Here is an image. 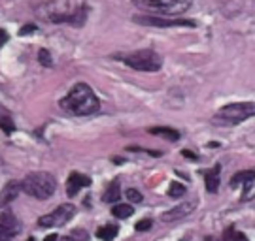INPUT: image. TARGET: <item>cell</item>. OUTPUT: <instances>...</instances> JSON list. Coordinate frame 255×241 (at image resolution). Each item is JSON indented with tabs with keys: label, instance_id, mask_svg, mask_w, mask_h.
<instances>
[{
	"label": "cell",
	"instance_id": "obj_28",
	"mask_svg": "<svg viewBox=\"0 0 255 241\" xmlns=\"http://www.w3.org/2000/svg\"><path fill=\"white\" fill-rule=\"evenodd\" d=\"M183 157H187V159H191V161H197V155H193L191 151H182Z\"/></svg>",
	"mask_w": 255,
	"mask_h": 241
},
{
	"label": "cell",
	"instance_id": "obj_2",
	"mask_svg": "<svg viewBox=\"0 0 255 241\" xmlns=\"http://www.w3.org/2000/svg\"><path fill=\"white\" fill-rule=\"evenodd\" d=\"M21 190L36 200H47L57 190V181L47 171H32L21 181Z\"/></svg>",
	"mask_w": 255,
	"mask_h": 241
},
{
	"label": "cell",
	"instance_id": "obj_1",
	"mask_svg": "<svg viewBox=\"0 0 255 241\" xmlns=\"http://www.w3.org/2000/svg\"><path fill=\"white\" fill-rule=\"evenodd\" d=\"M59 106L76 117H87L101 109V102L87 83H76L70 92L59 102Z\"/></svg>",
	"mask_w": 255,
	"mask_h": 241
},
{
	"label": "cell",
	"instance_id": "obj_31",
	"mask_svg": "<svg viewBox=\"0 0 255 241\" xmlns=\"http://www.w3.org/2000/svg\"><path fill=\"white\" fill-rule=\"evenodd\" d=\"M27 241H34V238H30V240H27Z\"/></svg>",
	"mask_w": 255,
	"mask_h": 241
},
{
	"label": "cell",
	"instance_id": "obj_29",
	"mask_svg": "<svg viewBox=\"0 0 255 241\" xmlns=\"http://www.w3.org/2000/svg\"><path fill=\"white\" fill-rule=\"evenodd\" d=\"M57 240H59V238H57L55 234H49V236H47V238L44 241H57Z\"/></svg>",
	"mask_w": 255,
	"mask_h": 241
},
{
	"label": "cell",
	"instance_id": "obj_25",
	"mask_svg": "<svg viewBox=\"0 0 255 241\" xmlns=\"http://www.w3.org/2000/svg\"><path fill=\"white\" fill-rule=\"evenodd\" d=\"M34 30H36V27H34V25H25V27L21 28V32H19V34H21V36H27V34H32Z\"/></svg>",
	"mask_w": 255,
	"mask_h": 241
},
{
	"label": "cell",
	"instance_id": "obj_26",
	"mask_svg": "<svg viewBox=\"0 0 255 241\" xmlns=\"http://www.w3.org/2000/svg\"><path fill=\"white\" fill-rule=\"evenodd\" d=\"M6 42H8V32L0 28V47H2V45L6 44Z\"/></svg>",
	"mask_w": 255,
	"mask_h": 241
},
{
	"label": "cell",
	"instance_id": "obj_22",
	"mask_svg": "<svg viewBox=\"0 0 255 241\" xmlns=\"http://www.w3.org/2000/svg\"><path fill=\"white\" fill-rule=\"evenodd\" d=\"M38 61L42 66H53V59H51V53L47 49H40L38 51Z\"/></svg>",
	"mask_w": 255,
	"mask_h": 241
},
{
	"label": "cell",
	"instance_id": "obj_3",
	"mask_svg": "<svg viewBox=\"0 0 255 241\" xmlns=\"http://www.w3.org/2000/svg\"><path fill=\"white\" fill-rule=\"evenodd\" d=\"M132 4L149 13H157L164 17H178L189 9L191 0H132Z\"/></svg>",
	"mask_w": 255,
	"mask_h": 241
},
{
	"label": "cell",
	"instance_id": "obj_6",
	"mask_svg": "<svg viewBox=\"0 0 255 241\" xmlns=\"http://www.w3.org/2000/svg\"><path fill=\"white\" fill-rule=\"evenodd\" d=\"M138 25H147V27L157 28H176V27H197V23L191 19L183 17H164V15H136L132 19Z\"/></svg>",
	"mask_w": 255,
	"mask_h": 241
},
{
	"label": "cell",
	"instance_id": "obj_21",
	"mask_svg": "<svg viewBox=\"0 0 255 241\" xmlns=\"http://www.w3.org/2000/svg\"><path fill=\"white\" fill-rule=\"evenodd\" d=\"M125 196H127V200L130 202V204H140V202L144 200L142 192H140V190H136V188H127Z\"/></svg>",
	"mask_w": 255,
	"mask_h": 241
},
{
	"label": "cell",
	"instance_id": "obj_7",
	"mask_svg": "<svg viewBox=\"0 0 255 241\" xmlns=\"http://www.w3.org/2000/svg\"><path fill=\"white\" fill-rule=\"evenodd\" d=\"M76 215V207L72 204H61L55 211H51L49 215H44L38 219V224L42 228H51V226H63Z\"/></svg>",
	"mask_w": 255,
	"mask_h": 241
},
{
	"label": "cell",
	"instance_id": "obj_13",
	"mask_svg": "<svg viewBox=\"0 0 255 241\" xmlns=\"http://www.w3.org/2000/svg\"><path fill=\"white\" fill-rule=\"evenodd\" d=\"M119 198H121V187H119V181L116 179V181H112V183L108 185L102 200H104L106 204H116Z\"/></svg>",
	"mask_w": 255,
	"mask_h": 241
},
{
	"label": "cell",
	"instance_id": "obj_19",
	"mask_svg": "<svg viewBox=\"0 0 255 241\" xmlns=\"http://www.w3.org/2000/svg\"><path fill=\"white\" fill-rule=\"evenodd\" d=\"M252 175H255L254 170H246V171H238L235 177L231 179V187H237V185H240V183H244L246 179H250Z\"/></svg>",
	"mask_w": 255,
	"mask_h": 241
},
{
	"label": "cell",
	"instance_id": "obj_27",
	"mask_svg": "<svg viewBox=\"0 0 255 241\" xmlns=\"http://www.w3.org/2000/svg\"><path fill=\"white\" fill-rule=\"evenodd\" d=\"M231 241H248V238L244 236V234H237V232H235V234H233V240H231Z\"/></svg>",
	"mask_w": 255,
	"mask_h": 241
},
{
	"label": "cell",
	"instance_id": "obj_15",
	"mask_svg": "<svg viewBox=\"0 0 255 241\" xmlns=\"http://www.w3.org/2000/svg\"><path fill=\"white\" fill-rule=\"evenodd\" d=\"M255 198V175H252L250 179H246L242 183V200L244 202H252Z\"/></svg>",
	"mask_w": 255,
	"mask_h": 241
},
{
	"label": "cell",
	"instance_id": "obj_12",
	"mask_svg": "<svg viewBox=\"0 0 255 241\" xmlns=\"http://www.w3.org/2000/svg\"><path fill=\"white\" fill-rule=\"evenodd\" d=\"M147 132L153 136L166 138V140H170V142H178V140H180V132L174 130V128H170V126H153V128H149Z\"/></svg>",
	"mask_w": 255,
	"mask_h": 241
},
{
	"label": "cell",
	"instance_id": "obj_4",
	"mask_svg": "<svg viewBox=\"0 0 255 241\" xmlns=\"http://www.w3.org/2000/svg\"><path fill=\"white\" fill-rule=\"evenodd\" d=\"M252 117H255V102H237V104H227L221 107L214 117V123L240 125Z\"/></svg>",
	"mask_w": 255,
	"mask_h": 241
},
{
	"label": "cell",
	"instance_id": "obj_18",
	"mask_svg": "<svg viewBox=\"0 0 255 241\" xmlns=\"http://www.w3.org/2000/svg\"><path fill=\"white\" fill-rule=\"evenodd\" d=\"M185 194V187L178 181H172L170 187H168V196L170 198H182Z\"/></svg>",
	"mask_w": 255,
	"mask_h": 241
},
{
	"label": "cell",
	"instance_id": "obj_17",
	"mask_svg": "<svg viewBox=\"0 0 255 241\" xmlns=\"http://www.w3.org/2000/svg\"><path fill=\"white\" fill-rule=\"evenodd\" d=\"M132 213H134V209H132V206H128V204H119V206H116L112 209V215L116 219H127Z\"/></svg>",
	"mask_w": 255,
	"mask_h": 241
},
{
	"label": "cell",
	"instance_id": "obj_5",
	"mask_svg": "<svg viewBox=\"0 0 255 241\" xmlns=\"http://www.w3.org/2000/svg\"><path fill=\"white\" fill-rule=\"evenodd\" d=\"M128 68L138 72H157L163 66V59L161 55L155 53L153 49H140V51H132V53L121 55L119 57Z\"/></svg>",
	"mask_w": 255,
	"mask_h": 241
},
{
	"label": "cell",
	"instance_id": "obj_16",
	"mask_svg": "<svg viewBox=\"0 0 255 241\" xmlns=\"http://www.w3.org/2000/svg\"><path fill=\"white\" fill-rule=\"evenodd\" d=\"M97 236H99L102 241H112L116 236H118V226H116V224H106V226L99 228Z\"/></svg>",
	"mask_w": 255,
	"mask_h": 241
},
{
	"label": "cell",
	"instance_id": "obj_11",
	"mask_svg": "<svg viewBox=\"0 0 255 241\" xmlns=\"http://www.w3.org/2000/svg\"><path fill=\"white\" fill-rule=\"evenodd\" d=\"M21 192V183L19 181H8L4 188L0 190V207H6L8 204H11Z\"/></svg>",
	"mask_w": 255,
	"mask_h": 241
},
{
	"label": "cell",
	"instance_id": "obj_9",
	"mask_svg": "<svg viewBox=\"0 0 255 241\" xmlns=\"http://www.w3.org/2000/svg\"><path fill=\"white\" fill-rule=\"evenodd\" d=\"M195 209H197V200H187V202H182V204H178L172 209H168L166 213H163L161 219H163L164 223H172V221H178V219H185Z\"/></svg>",
	"mask_w": 255,
	"mask_h": 241
},
{
	"label": "cell",
	"instance_id": "obj_8",
	"mask_svg": "<svg viewBox=\"0 0 255 241\" xmlns=\"http://www.w3.org/2000/svg\"><path fill=\"white\" fill-rule=\"evenodd\" d=\"M19 232H21V223L17 221L15 215L11 211L0 215V241L13 240Z\"/></svg>",
	"mask_w": 255,
	"mask_h": 241
},
{
	"label": "cell",
	"instance_id": "obj_10",
	"mask_svg": "<svg viewBox=\"0 0 255 241\" xmlns=\"http://www.w3.org/2000/svg\"><path fill=\"white\" fill-rule=\"evenodd\" d=\"M89 185H91V177L83 175L80 171H72L68 181H66V194H68V196H76L82 188L89 187Z\"/></svg>",
	"mask_w": 255,
	"mask_h": 241
},
{
	"label": "cell",
	"instance_id": "obj_14",
	"mask_svg": "<svg viewBox=\"0 0 255 241\" xmlns=\"http://www.w3.org/2000/svg\"><path fill=\"white\" fill-rule=\"evenodd\" d=\"M219 171H221V168L219 166H214V170L206 171V175H204V179H206V188H208V192H218L219 188Z\"/></svg>",
	"mask_w": 255,
	"mask_h": 241
},
{
	"label": "cell",
	"instance_id": "obj_20",
	"mask_svg": "<svg viewBox=\"0 0 255 241\" xmlns=\"http://www.w3.org/2000/svg\"><path fill=\"white\" fill-rule=\"evenodd\" d=\"M0 128L4 130V134L9 136L13 134V130H15V123L9 117H0Z\"/></svg>",
	"mask_w": 255,
	"mask_h": 241
},
{
	"label": "cell",
	"instance_id": "obj_24",
	"mask_svg": "<svg viewBox=\"0 0 255 241\" xmlns=\"http://www.w3.org/2000/svg\"><path fill=\"white\" fill-rule=\"evenodd\" d=\"M70 238H72V241H89V234L85 230H74L70 234Z\"/></svg>",
	"mask_w": 255,
	"mask_h": 241
},
{
	"label": "cell",
	"instance_id": "obj_30",
	"mask_svg": "<svg viewBox=\"0 0 255 241\" xmlns=\"http://www.w3.org/2000/svg\"><path fill=\"white\" fill-rule=\"evenodd\" d=\"M57 241H72V238H70V236H66V238H61V240H57Z\"/></svg>",
	"mask_w": 255,
	"mask_h": 241
},
{
	"label": "cell",
	"instance_id": "obj_23",
	"mask_svg": "<svg viewBox=\"0 0 255 241\" xmlns=\"http://www.w3.org/2000/svg\"><path fill=\"white\" fill-rule=\"evenodd\" d=\"M151 226H153L151 219H142V221H138V223H136L134 230H136V232H147V230H149Z\"/></svg>",
	"mask_w": 255,
	"mask_h": 241
}]
</instances>
